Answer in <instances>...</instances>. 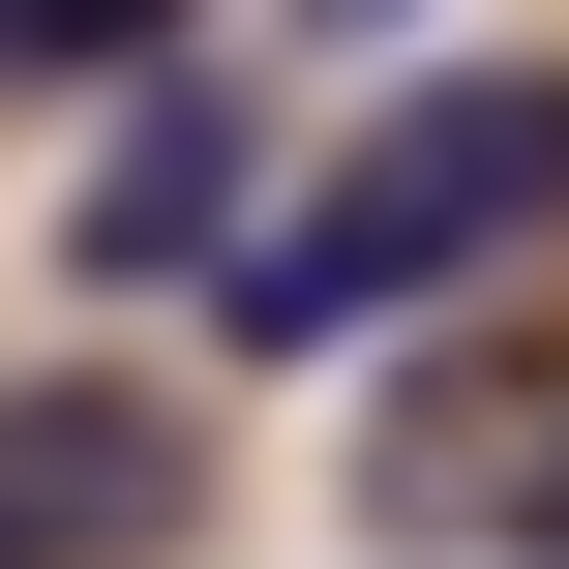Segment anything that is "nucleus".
Listing matches in <instances>:
<instances>
[{
    "instance_id": "f257e3e1",
    "label": "nucleus",
    "mask_w": 569,
    "mask_h": 569,
    "mask_svg": "<svg viewBox=\"0 0 569 569\" xmlns=\"http://www.w3.org/2000/svg\"><path fill=\"white\" fill-rule=\"evenodd\" d=\"M569 240V60H450V90H390L330 180H270L240 240H210V300L270 330V360H360V330H420L450 270H510Z\"/></svg>"
},
{
    "instance_id": "f03ea898",
    "label": "nucleus",
    "mask_w": 569,
    "mask_h": 569,
    "mask_svg": "<svg viewBox=\"0 0 569 569\" xmlns=\"http://www.w3.org/2000/svg\"><path fill=\"white\" fill-rule=\"evenodd\" d=\"M150 540H180V480H150V420H120V390L0 420V569H150Z\"/></svg>"
},
{
    "instance_id": "7ed1b4c3",
    "label": "nucleus",
    "mask_w": 569,
    "mask_h": 569,
    "mask_svg": "<svg viewBox=\"0 0 569 569\" xmlns=\"http://www.w3.org/2000/svg\"><path fill=\"white\" fill-rule=\"evenodd\" d=\"M240 240V150H210V90H150L120 120V210H90V270H210Z\"/></svg>"
},
{
    "instance_id": "20e7f679",
    "label": "nucleus",
    "mask_w": 569,
    "mask_h": 569,
    "mask_svg": "<svg viewBox=\"0 0 569 569\" xmlns=\"http://www.w3.org/2000/svg\"><path fill=\"white\" fill-rule=\"evenodd\" d=\"M60 60H180V0H0V90H60Z\"/></svg>"
},
{
    "instance_id": "39448f33",
    "label": "nucleus",
    "mask_w": 569,
    "mask_h": 569,
    "mask_svg": "<svg viewBox=\"0 0 569 569\" xmlns=\"http://www.w3.org/2000/svg\"><path fill=\"white\" fill-rule=\"evenodd\" d=\"M510 540H540V569H569V450H540V480H510Z\"/></svg>"
},
{
    "instance_id": "423d86ee",
    "label": "nucleus",
    "mask_w": 569,
    "mask_h": 569,
    "mask_svg": "<svg viewBox=\"0 0 569 569\" xmlns=\"http://www.w3.org/2000/svg\"><path fill=\"white\" fill-rule=\"evenodd\" d=\"M300 30H420V0H300Z\"/></svg>"
}]
</instances>
